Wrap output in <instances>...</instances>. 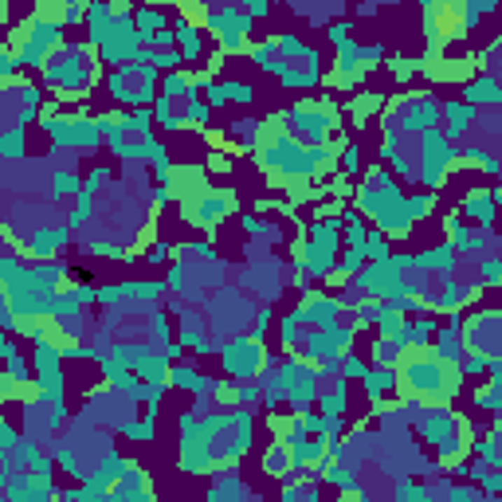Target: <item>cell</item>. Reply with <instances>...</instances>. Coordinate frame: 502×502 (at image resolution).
<instances>
[{"mask_svg":"<svg viewBox=\"0 0 502 502\" xmlns=\"http://www.w3.org/2000/svg\"><path fill=\"white\" fill-rule=\"evenodd\" d=\"M337 220L330 224H314L310 228V247H306V267L314 271V275H326L330 267H334V247H337Z\"/></svg>","mask_w":502,"mask_h":502,"instance_id":"obj_1","label":"cell"},{"mask_svg":"<svg viewBox=\"0 0 502 502\" xmlns=\"http://www.w3.org/2000/svg\"><path fill=\"white\" fill-rule=\"evenodd\" d=\"M330 126H334V114H330V110H314L310 102H302L298 110H291V130L302 134L306 141H314L318 149H322V138L330 134Z\"/></svg>","mask_w":502,"mask_h":502,"instance_id":"obj_2","label":"cell"},{"mask_svg":"<svg viewBox=\"0 0 502 502\" xmlns=\"http://www.w3.org/2000/svg\"><path fill=\"white\" fill-rule=\"evenodd\" d=\"M447 165H452V146H447V138H440L435 130H428V134H424V185L435 188Z\"/></svg>","mask_w":502,"mask_h":502,"instance_id":"obj_3","label":"cell"},{"mask_svg":"<svg viewBox=\"0 0 502 502\" xmlns=\"http://www.w3.org/2000/svg\"><path fill=\"white\" fill-rule=\"evenodd\" d=\"M259 361H263V349L251 337H239V342H232L224 349V369L232 377H251L259 369Z\"/></svg>","mask_w":502,"mask_h":502,"instance_id":"obj_4","label":"cell"},{"mask_svg":"<svg viewBox=\"0 0 502 502\" xmlns=\"http://www.w3.org/2000/svg\"><path fill=\"white\" fill-rule=\"evenodd\" d=\"M48 130L55 134V141L63 146H83V149H95L102 138V130L87 118H75V122H48Z\"/></svg>","mask_w":502,"mask_h":502,"instance_id":"obj_5","label":"cell"},{"mask_svg":"<svg viewBox=\"0 0 502 502\" xmlns=\"http://www.w3.org/2000/svg\"><path fill=\"white\" fill-rule=\"evenodd\" d=\"M48 498H51V487L43 475L36 482H32V475H16L8 482V502H48Z\"/></svg>","mask_w":502,"mask_h":502,"instance_id":"obj_6","label":"cell"},{"mask_svg":"<svg viewBox=\"0 0 502 502\" xmlns=\"http://www.w3.org/2000/svg\"><path fill=\"white\" fill-rule=\"evenodd\" d=\"M63 244H67V232H63V228H48V232H36V239H32V256L48 259V256H55Z\"/></svg>","mask_w":502,"mask_h":502,"instance_id":"obj_7","label":"cell"},{"mask_svg":"<svg viewBox=\"0 0 502 502\" xmlns=\"http://www.w3.org/2000/svg\"><path fill=\"white\" fill-rule=\"evenodd\" d=\"M404 118H408V130H428L435 122V102L432 99H420L412 106L404 110Z\"/></svg>","mask_w":502,"mask_h":502,"instance_id":"obj_8","label":"cell"},{"mask_svg":"<svg viewBox=\"0 0 502 502\" xmlns=\"http://www.w3.org/2000/svg\"><path fill=\"white\" fill-rule=\"evenodd\" d=\"M475 102H502V87L494 79H479L467 87V106H475Z\"/></svg>","mask_w":502,"mask_h":502,"instance_id":"obj_9","label":"cell"},{"mask_svg":"<svg viewBox=\"0 0 502 502\" xmlns=\"http://www.w3.org/2000/svg\"><path fill=\"white\" fill-rule=\"evenodd\" d=\"M177 40H181V55H185V60H200V36L188 20L177 24Z\"/></svg>","mask_w":502,"mask_h":502,"instance_id":"obj_10","label":"cell"},{"mask_svg":"<svg viewBox=\"0 0 502 502\" xmlns=\"http://www.w3.org/2000/svg\"><path fill=\"white\" fill-rule=\"evenodd\" d=\"M60 361H63V345H48V342L36 345V369H40V373H55Z\"/></svg>","mask_w":502,"mask_h":502,"instance_id":"obj_11","label":"cell"},{"mask_svg":"<svg viewBox=\"0 0 502 502\" xmlns=\"http://www.w3.org/2000/svg\"><path fill=\"white\" fill-rule=\"evenodd\" d=\"M286 447H291V443H283V440H279L275 447H271V455H267V475L283 479V475L291 471V455H286Z\"/></svg>","mask_w":502,"mask_h":502,"instance_id":"obj_12","label":"cell"},{"mask_svg":"<svg viewBox=\"0 0 502 502\" xmlns=\"http://www.w3.org/2000/svg\"><path fill=\"white\" fill-rule=\"evenodd\" d=\"M134 373L146 377L149 384H165V357H141Z\"/></svg>","mask_w":502,"mask_h":502,"instance_id":"obj_13","label":"cell"},{"mask_svg":"<svg viewBox=\"0 0 502 502\" xmlns=\"http://www.w3.org/2000/svg\"><path fill=\"white\" fill-rule=\"evenodd\" d=\"M467 216H475L479 224H491L494 220V197H467Z\"/></svg>","mask_w":502,"mask_h":502,"instance_id":"obj_14","label":"cell"},{"mask_svg":"<svg viewBox=\"0 0 502 502\" xmlns=\"http://www.w3.org/2000/svg\"><path fill=\"white\" fill-rule=\"evenodd\" d=\"M173 384H177V389H193V393H200V389H204V377H200L193 365H177V369H173Z\"/></svg>","mask_w":502,"mask_h":502,"instance_id":"obj_15","label":"cell"},{"mask_svg":"<svg viewBox=\"0 0 502 502\" xmlns=\"http://www.w3.org/2000/svg\"><path fill=\"white\" fill-rule=\"evenodd\" d=\"M393 384H396L393 369H377V373H369V377H365V393H369V396L377 400V396H381L384 389H393Z\"/></svg>","mask_w":502,"mask_h":502,"instance_id":"obj_16","label":"cell"},{"mask_svg":"<svg viewBox=\"0 0 502 502\" xmlns=\"http://www.w3.org/2000/svg\"><path fill=\"white\" fill-rule=\"evenodd\" d=\"M447 118H452V126H447V138H459L463 130H467V122L475 118V106H447Z\"/></svg>","mask_w":502,"mask_h":502,"instance_id":"obj_17","label":"cell"},{"mask_svg":"<svg viewBox=\"0 0 502 502\" xmlns=\"http://www.w3.org/2000/svg\"><path fill=\"white\" fill-rule=\"evenodd\" d=\"M365 259H373V263H384V259H389V239H384V232L365 236Z\"/></svg>","mask_w":502,"mask_h":502,"instance_id":"obj_18","label":"cell"},{"mask_svg":"<svg viewBox=\"0 0 502 502\" xmlns=\"http://www.w3.org/2000/svg\"><path fill=\"white\" fill-rule=\"evenodd\" d=\"M185 90H188V99H193L197 95V79H188V75H169L165 79V99H177Z\"/></svg>","mask_w":502,"mask_h":502,"instance_id":"obj_19","label":"cell"},{"mask_svg":"<svg viewBox=\"0 0 502 502\" xmlns=\"http://www.w3.org/2000/svg\"><path fill=\"white\" fill-rule=\"evenodd\" d=\"M420 263H424V267H443V271H452V267H455V256H452V247L443 244V247H435L432 256H424Z\"/></svg>","mask_w":502,"mask_h":502,"instance_id":"obj_20","label":"cell"},{"mask_svg":"<svg viewBox=\"0 0 502 502\" xmlns=\"http://www.w3.org/2000/svg\"><path fill=\"white\" fill-rule=\"evenodd\" d=\"M322 412H326V416H337V412H345V381H337V393L322 396Z\"/></svg>","mask_w":502,"mask_h":502,"instance_id":"obj_21","label":"cell"},{"mask_svg":"<svg viewBox=\"0 0 502 502\" xmlns=\"http://www.w3.org/2000/svg\"><path fill=\"white\" fill-rule=\"evenodd\" d=\"M224 95L228 99H236V102H251L256 99V90L247 87V83H224Z\"/></svg>","mask_w":502,"mask_h":502,"instance_id":"obj_22","label":"cell"},{"mask_svg":"<svg viewBox=\"0 0 502 502\" xmlns=\"http://www.w3.org/2000/svg\"><path fill=\"white\" fill-rule=\"evenodd\" d=\"M361 259H365V251L349 247V256H345L342 263H337V271H342V275H357V271H361Z\"/></svg>","mask_w":502,"mask_h":502,"instance_id":"obj_23","label":"cell"},{"mask_svg":"<svg viewBox=\"0 0 502 502\" xmlns=\"http://www.w3.org/2000/svg\"><path fill=\"white\" fill-rule=\"evenodd\" d=\"M149 126H153V110H138L130 118V130H138V134H149Z\"/></svg>","mask_w":502,"mask_h":502,"instance_id":"obj_24","label":"cell"},{"mask_svg":"<svg viewBox=\"0 0 502 502\" xmlns=\"http://www.w3.org/2000/svg\"><path fill=\"white\" fill-rule=\"evenodd\" d=\"M428 208H432V197H428V193H424V197H408V216H424V212H428Z\"/></svg>","mask_w":502,"mask_h":502,"instance_id":"obj_25","label":"cell"},{"mask_svg":"<svg viewBox=\"0 0 502 502\" xmlns=\"http://www.w3.org/2000/svg\"><path fill=\"white\" fill-rule=\"evenodd\" d=\"M20 146H24V126H16L8 138H4V153H12V158H16V153H20Z\"/></svg>","mask_w":502,"mask_h":502,"instance_id":"obj_26","label":"cell"},{"mask_svg":"<svg viewBox=\"0 0 502 502\" xmlns=\"http://www.w3.org/2000/svg\"><path fill=\"white\" fill-rule=\"evenodd\" d=\"M342 373H345V377H369V369H365V361H357V357H345V361H342Z\"/></svg>","mask_w":502,"mask_h":502,"instance_id":"obj_27","label":"cell"},{"mask_svg":"<svg viewBox=\"0 0 502 502\" xmlns=\"http://www.w3.org/2000/svg\"><path fill=\"white\" fill-rule=\"evenodd\" d=\"M75 185H79V181L71 177V173H55V193H60V197H67V193H75Z\"/></svg>","mask_w":502,"mask_h":502,"instance_id":"obj_28","label":"cell"},{"mask_svg":"<svg viewBox=\"0 0 502 502\" xmlns=\"http://www.w3.org/2000/svg\"><path fill=\"white\" fill-rule=\"evenodd\" d=\"M177 63H181L177 51H161V55L153 51V67H177Z\"/></svg>","mask_w":502,"mask_h":502,"instance_id":"obj_29","label":"cell"},{"mask_svg":"<svg viewBox=\"0 0 502 502\" xmlns=\"http://www.w3.org/2000/svg\"><path fill=\"white\" fill-rule=\"evenodd\" d=\"M482 369H487V357L482 354H471L467 361H463V373H482Z\"/></svg>","mask_w":502,"mask_h":502,"instance_id":"obj_30","label":"cell"},{"mask_svg":"<svg viewBox=\"0 0 502 502\" xmlns=\"http://www.w3.org/2000/svg\"><path fill=\"white\" fill-rule=\"evenodd\" d=\"M185 118H188V122H197V126H200V122H208V106H204V102H193Z\"/></svg>","mask_w":502,"mask_h":502,"instance_id":"obj_31","label":"cell"},{"mask_svg":"<svg viewBox=\"0 0 502 502\" xmlns=\"http://www.w3.org/2000/svg\"><path fill=\"white\" fill-rule=\"evenodd\" d=\"M208 102H212V106H224V102H228L224 83H212V87H208Z\"/></svg>","mask_w":502,"mask_h":502,"instance_id":"obj_32","label":"cell"},{"mask_svg":"<svg viewBox=\"0 0 502 502\" xmlns=\"http://www.w3.org/2000/svg\"><path fill=\"white\" fill-rule=\"evenodd\" d=\"M298 337H302L298 322H295V318H286V322H283V342H298Z\"/></svg>","mask_w":502,"mask_h":502,"instance_id":"obj_33","label":"cell"},{"mask_svg":"<svg viewBox=\"0 0 502 502\" xmlns=\"http://www.w3.org/2000/svg\"><path fill=\"white\" fill-rule=\"evenodd\" d=\"M102 181H106V169H95V173L87 177V193H95V188H99Z\"/></svg>","mask_w":502,"mask_h":502,"instance_id":"obj_34","label":"cell"},{"mask_svg":"<svg viewBox=\"0 0 502 502\" xmlns=\"http://www.w3.org/2000/svg\"><path fill=\"white\" fill-rule=\"evenodd\" d=\"M0 435H4V447H16V432H12V424H4V428H0Z\"/></svg>","mask_w":502,"mask_h":502,"instance_id":"obj_35","label":"cell"},{"mask_svg":"<svg viewBox=\"0 0 502 502\" xmlns=\"http://www.w3.org/2000/svg\"><path fill=\"white\" fill-rule=\"evenodd\" d=\"M165 251H169V247H165V244H158V247H153V251H149L146 259H149V263H161V259H165Z\"/></svg>","mask_w":502,"mask_h":502,"instance_id":"obj_36","label":"cell"},{"mask_svg":"<svg viewBox=\"0 0 502 502\" xmlns=\"http://www.w3.org/2000/svg\"><path fill=\"white\" fill-rule=\"evenodd\" d=\"M345 169H349V173H354V169H357V149H354V146L345 149Z\"/></svg>","mask_w":502,"mask_h":502,"instance_id":"obj_37","label":"cell"},{"mask_svg":"<svg viewBox=\"0 0 502 502\" xmlns=\"http://www.w3.org/2000/svg\"><path fill=\"white\" fill-rule=\"evenodd\" d=\"M452 498H455V502H479V498H475V494H471V491H455V494H452Z\"/></svg>","mask_w":502,"mask_h":502,"instance_id":"obj_38","label":"cell"},{"mask_svg":"<svg viewBox=\"0 0 502 502\" xmlns=\"http://www.w3.org/2000/svg\"><path fill=\"white\" fill-rule=\"evenodd\" d=\"M479 502H498V498H479Z\"/></svg>","mask_w":502,"mask_h":502,"instance_id":"obj_39","label":"cell"}]
</instances>
